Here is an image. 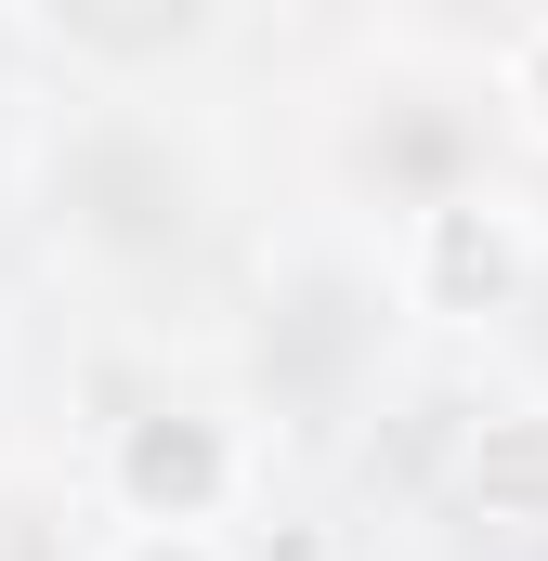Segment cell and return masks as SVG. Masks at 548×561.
Wrapping results in <instances>:
<instances>
[{"label":"cell","mask_w":548,"mask_h":561,"mask_svg":"<svg viewBox=\"0 0 548 561\" xmlns=\"http://www.w3.org/2000/svg\"><path fill=\"white\" fill-rule=\"evenodd\" d=\"M536 275H548V209L496 170L418 183L392 209V300L418 327H496L536 300Z\"/></svg>","instance_id":"cell-1"},{"label":"cell","mask_w":548,"mask_h":561,"mask_svg":"<svg viewBox=\"0 0 548 561\" xmlns=\"http://www.w3.org/2000/svg\"><path fill=\"white\" fill-rule=\"evenodd\" d=\"M92 483H105V523L236 536V523H249V496H262V444H249L236 405H209V392H157V405H132V419L105 431Z\"/></svg>","instance_id":"cell-2"},{"label":"cell","mask_w":548,"mask_h":561,"mask_svg":"<svg viewBox=\"0 0 548 561\" xmlns=\"http://www.w3.org/2000/svg\"><path fill=\"white\" fill-rule=\"evenodd\" d=\"M457 510L496 536H548V392H496L483 419L457 431Z\"/></svg>","instance_id":"cell-3"},{"label":"cell","mask_w":548,"mask_h":561,"mask_svg":"<svg viewBox=\"0 0 548 561\" xmlns=\"http://www.w3.org/2000/svg\"><path fill=\"white\" fill-rule=\"evenodd\" d=\"M39 39L79 66V79H118V66H170V53H209L222 13H39Z\"/></svg>","instance_id":"cell-4"},{"label":"cell","mask_w":548,"mask_h":561,"mask_svg":"<svg viewBox=\"0 0 548 561\" xmlns=\"http://www.w3.org/2000/svg\"><path fill=\"white\" fill-rule=\"evenodd\" d=\"M483 79H496V118H510V144H536V157H548V13H523V26H496Z\"/></svg>","instance_id":"cell-5"},{"label":"cell","mask_w":548,"mask_h":561,"mask_svg":"<svg viewBox=\"0 0 548 561\" xmlns=\"http://www.w3.org/2000/svg\"><path fill=\"white\" fill-rule=\"evenodd\" d=\"M79 561H249V536H157V523H105Z\"/></svg>","instance_id":"cell-6"}]
</instances>
